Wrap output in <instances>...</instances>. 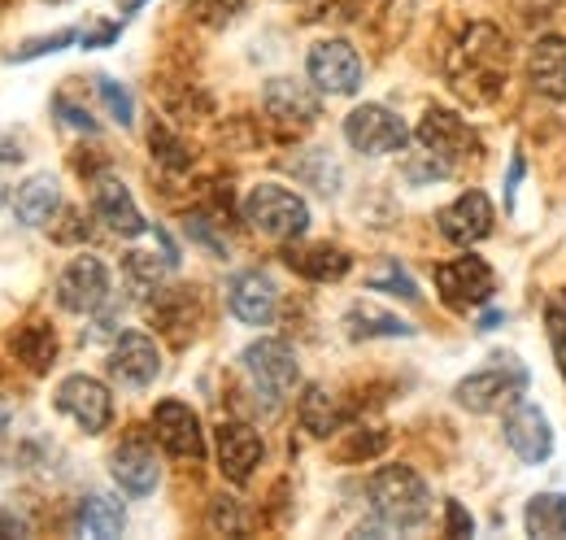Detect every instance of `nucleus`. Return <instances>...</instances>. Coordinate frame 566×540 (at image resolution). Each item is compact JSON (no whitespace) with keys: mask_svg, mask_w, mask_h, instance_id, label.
I'll return each instance as SVG.
<instances>
[{"mask_svg":"<svg viewBox=\"0 0 566 540\" xmlns=\"http://www.w3.org/2000/svg\"><path fill=\"white\" fill-rule=\"evenodd\" d=\"M74 528H78V537L109 540L127 528V510H123V501L92 492V497L78 501V510H74Z\"/></svg>","mask_w":566,"mask_h":540,"instance_id":"nucleus-24","label":"nucleus"},{"mask_svg":"<svg viewBox=\"0 0 566 540\" xmlns=\"http://www.w3.org/2000/svg\"><path fill=\"white\" fill-rule=\"evenodd\" d=\"M523 388H527V371L518 366V357H493V366L467 375V380L453 388V397H458L462 409L493 414V409H501V405L518 402Z\"/></svg>","mask_w":566,"mask_h":540,"instance_id":"nucleus-3","label":"nucleus"},{"mask_svg":"<svg viewBox=\"0 0 566 540\" xmlns=\"http://www.w3.org/2000/svg\"><path fill=\"white\" fill-rule=\"evenodd\" d=\"M244 218L271 236V240H296L305 227H310V209L305 201L292 193V188H280V184H258L249 197H244Z\"/></svg>","mask_w":566,"mask_h":540,"instance_id":"nucleus-4","label":"nucleus"},{"mask_svg":"<svg viewBox=\"0 0 566 540\" xmlns=\"http://www.w3.org/2000/svg\"><path fill=\"white\" fill-rule=\"evenodd\" d=\"M523 4H527V9H532V13H545V9H554V4H558V0H523Z\"/></svg>","mask_w":566,"mask_h":540,"instance_id":"nucleus-41","label":"nucleus"},{"mask_svg":"<svg viewBox=\"0 0 566 540\" xmlns=\"http://www.w3.org/2000/svg\"><path fill=\"white\" fill-rule=\"evenodd\" d=\"M57 409L74 418L87 436H96V432H105L109 427V418H114V397H109V388L101 384V380H92V375H66L62 384H57Z\"/></svg>","mask_w":566,"mask_h":540,"instance_id":"nucleus-8","label":"nucleus"},{"mask_svg":"<svg viewBox=\"0 0 566 540\" xmlns=\"http://www.w3.org/2000/svg\"><path fill=\"white\" fill-rule=\"evenodd\" d=\"M283 262L314 283H336L354 267V258L336 245H292V249H283Z\"/></svg>","mask_w":566,"mask_h":540,"instance_id":"nucleus-22","label":"nucleus"},{"mask_svg":"<svg viewBox=\"0 0 566 540\" xmlns=\"http://www.w3.org/2000/svg\"><path fill=\"white\" fill-rule=\"evenodd\" d=\"M310 83L327 96H354L361 87V58L345 40H323L310 49Z\"/></svg>","mask_w":566,"mask_h":540,"instance_id":"nucleus-10","label":"nucleus"},{"mask_svg":"<svg viewBox=\"0 0 566 540\" xmlns=\"http://www.w3.org/2000/svg\"><path fill=\"white\" fill-rule=\"evenodd\" d=\"M527 79L545 101H566V35H545L532 44Z\"/></svg>","mask_w":566,"mask_h":540,"instance_id":"nucleus-20","label":"nucleus"},{"mask_svg":"<svg viewBox=\"0 0 566 540\" xmlns=\"http://www.w3.org/2000/svg\"><path fill=\"white\" fill-rule=\"evenodd\" d=\"M345 323H349V336H354V340H375V336H410V332H415L410 323H401L397 314H384V310H375V305H354Z\"/></svg>","mask_w":566,"mask_h":540,"instance_id":"nucleus-28","label":"nucleus"},{"mask_svg":"<svg viewBox=\"0 0 566 540\" xmlns=\"http://www.w3.org/2000/svg\"><path fill=\"white\" fill-rule=\"evenodd\" d=\"M496 323H501V314H484V319H480V332H493Z\"/></svg>","mask_w":566,"mask_h":540,"instance_id":"nucleus-42","label":"nucleus"},{"mask_svg":"<svg viewBox=\"0 0 566 540\" xmlns=\"http://www.w3.org/2000/svg\"><path fill=\"white\" fill-rule=\"evenodd\" d=\"M57 209H62V188H57L53 175L27 179V184L18 188V197H13V214H18L27 227H49Z\"/></svg>","mask_w":566,"mask_h":540,"instance_id":"nucleus-23","label":"nucleus"},{"mask_svg":"<svg viewBox=\"0 0 566 540\" xmlns=\"http://www.w3.org/2000/svg\"><path fill=\"white\" fill-rule=\"evenodd\" d=\"M244 371L253 380V388L262 393L266 405H280L283 397H292V388L301 384V366H296V353L283 344V340H253L244 349Z\"/></svg>","mask_w":566,"mask_h":540,"instance_id":"nucleus-5","label":"nucleus"},{"mask_svg":"<svg viewBox=\"0 0 566 540\" xmlns=\"http://www.w3.org/2000/svg\"><path fill=\"white\" fill-rule=\"evenodd\" d=\"M92 209H96V218H101L109 231H118V236H144V231H148L136 197H132L127 184L114 179V175H101V179L92 184Z\"/></svg>","mask_w":566,"mask_h":540,"instance_id":"nucleus-18","label":"nucleus"},{"mask_svg":"<svg viewBox=\"0 0 566 540\" xmlns=\"http://www.w3.org/2000/svg\"><path fill=\"white\" fill-rule=\"evenodd\" d=\"M370 506L388 528H419L431 515V488L410 467H379L370 475Z\"/></svg>","mask_w":566,"mask_h":540,"instance_id":"nucleus-2","label":"nucleus"},{"mask_svg":"<svg viewBox=\"0 0 566 540\" xmlns=\"http://www.w3.org/2000/svg\"><path fill=\"white\" fill-rule=\"evenodd\" d=\"M9 201V188H4V179H0V205Z\"/></svg>","mask_w":566,"mask_h":540,"instance_id":"nucleus-43","label":"nucleus"},{"mask_svg":"<svg viewBox=\"0 0 566 540\" xmlns=\"http://www.w3.org/2000/svg\"><path fill=\"white\" fill-rule=\"evenodd\" d=\"M96 92H101V101L109 105V114H114L123 127H132V114H136V105H132L127 87H123V83H114V79H96Z\"/></svg>","mask_w":566,"mask_h":540,"instance_id":"nucleus-32","label":"nucleus"},{"mask_svg":"<svg viewBox=\"0 0 566 540\" xmlns=\"http://www.w3.org/2000/svg\"><path fill=\"white\" fill-rule=\"evenodd\" d=\"M244 9V0H201V13H210V22H227Z\"/></svg>","mask_w":566,"mask_h":540,"instance_id":"nucleus-38","label":"nucleus"},{"mask_svg":"<svg viewBox=\"0 0 566 540\" xmlns=\"http://www.w3.org/2000/svg\"><path fill=\"white\" fill-rule=\"evenodd\" d=\"M218 467L222 475L231 479V484H249L253 471H258V463H262V436L249 427V423H222L218 427Z\"/></svg>","mask_w":566,"mask_h":540,"instance_id":"nucleus-17","label":"nucleus"},{"mask_svg":"<svg viewBox=\"0 0 566 540\" xmlns=\"http://www.w3.org/2000/svg\"><path fill=\"white\" fill-rule=\"evenodd\" d=\"M444 515H449V537H471V532H475L471 515H467L458 501H449V506H444Z\"/></svg>","mask_w":566,"mask_h":540,"instance_id":"nucleus-36","label":"nucleus"},{"mask_svg":"<svg viewBox=\"0 0 566 540\" xmlns=\"http://www.w3.org/2000/svg\"><path fill=\"white\" fill-rule=\"evenodd\" d=\"M57 114H66V123H71L74 132H96V123L87 118V110H78V105H71L66 96H57Z\"/></svg>","mask_w":566,"mask_h":540,"instance_id":"nucleus-37","label":"nucleus"},{"mask_svg":"<svg viewBox=\"0 0 566 540\" xmlns=\"http://www.w3.org/2000/svg\"><path fill=\"white\" fill-rule=\"evenodd\" d=\"M170 267H175L170 258H157V253L136 249V253H127V258H123V279L132 283V292L148 297V292H157V288H161V279H166V270Z\"/></svg>","mask_w":566,"mask_h":540,"instance_id":"nucleus-29","label":"nucleus"},{"mask_svg":"<svg viewBox=\"0 0 566 540\" xmlns=\"http://www.w3.org/2000/svg\"><path fill=\"white\" fill-rule=\"evenodd\" d=\"M148 144H153V153H157V162H166V166H175V170H184L188 162H192V153H188V144L179 139V135L170 132V127H153L148 132Z\"/></svg>","mask_w":566,"mask_h":540,"instance_id":"nucleus-30","label":"nucleus"},{"mask_svg":"<svg viewBox=\"0 0 566 540\" xmlns=\"http://www.w3.org/2000/svg\"><path fill=\"white\" fill-rule=\"evenodd\" d=\"M57 301L71 314H96L109 301V270L101 258H74L66 262V270L57 274Z\"/></svg>","mask_w":566,"mask_h":540,"instance_id":"nucleus-11","label":"nucleus"},{"mask_svg":"<svg viewBox=\"0 0 566 540\" xmlns=\"http://www.w3.org/2000/svg\"><path fill=\"white\" fill-rule=\"evenodd\" d=\"M27 153H22V144L18 139H9V135H0V162H22Z\"/></svg>","mask_w":566,"mask_h":540,"instance_id":"nucleus-40","label":"nucleus"},{"mask_svg":"<svg viewBox=\"0 0 566 540\" xmlns=\"http://www.w3.org/2000/svg\"><path fill=\"white\" fill-rule=\"evenodd\" d=\"M9 344H13L18 362H22L27 371H35V375H44V371L57 362V336H53V328H44V323H27V328H18Z\"/></svg>","mask_w":566,"mask_h":540,"instance_id":"nucleus-26","label":"nucleus"},{"mask_svg":"<svg viewBox=\"0 0 566 540\" xmlns=\"http://www.w3.org/2000/svg\"><path fill=\"white\" fill-rule=\"evenodd\" d=\"M109 375L123 388H148L161 375V353L144 332H123L114 353H109Z\"/></svg>","mask_w":566,"mask_h":540,"instance_id":"nucleus-15","label":"nucleus"},{"mask_svg":"<svg viewBox=\"0 0 566 540\" xmlns=\"http://www.w3.org/2000/svg\"><path fill=\"white\" fill-rule=\"evenodd\" d=\"M66 44H74V31H57V35H49V40H31L27 49L13 53V62H31V58H40V53H57V49H66Z\"/></svg>","mask_w":566,"mask_h":540,"instance_id":"nucleus-34","label":"nucleus"},{"mask_svg":"<svg viewBox=\"0 0 566 540\" xmlns=\"http://www.w3.org/2000/svg\"><path fill=\"white\" fill-rule=\"evenodd\" d=\"M227 305L240 323L249 328H266L275 319V283L262 274V270H240L231 283H227Z\"/></svg>","mask_w":566,"mask_h":540,"instance_id":"nucleus-19","label":"nucleus"},{"mask_svg":"<svg viewBox=\"0 0 566 540\" xmlns=\"http://www.w3.org/2000/svg\"><path fill=\"white\" fill-rule=\"evenodd\" d=\"M436 288H440V297L453 310H475V305H489L493 301L496 274L484 258L467 253V258H453V262L436 267Z\"/></svg>","mask_w":566,"mask_h":540,"instance_id":"nucleus-6","label":"nucleus"},{"mask_svg":"<svg viewBox=\"0 0 566 540\" xmlns=\"http://www.w3.org/2000/svg\"><path fill=\"white\" fill-rule=\"evenodd\" d=\"M345 139L354 144L357 153H366V157H384V153H397V148H406V123L392 114V110H384V105H357L354 114L345 118Z\"/></svg>","mask_w":566,"mask_h":540,"instance_id":"nucleus-9","label":"nucleus"},{"mask_svg":"<svg viewBox=\"0 0 566 540\" xmlns=\"http://www.w3.org/2000/svg\"><path fill=\"white\" fill-rule=\"evenodd\" d=\"M388 440L384 436H361V440H354L349 449H345V458H370V454H379Z\"/></svg>","mask_w":566,"mask_h":540,"instance_id":"nucleus-39","label":"nucleus"},{"mask_svg":"<svg viewBox=\"0 0 566 540\" xmlns=\"http://www.w3.org/2000/svg\"><path fill=\"white\" fill-rule=\"evenodd\" d=\"M188 236H192V240H201V245H210L213 253H227V245L210 231V218H201V214H197V218H188Z\"/></svg>","mask_w":566,"mask_h":540,"instance_id":"nucleus-35","label":"nucleus"},{"mask_svg":"<svg viewBox=\"0 0 566 540\" xmlns=\"http://www.w3.org/2000/svg\"><path fill=\"white\" fill-rule=\"evenodd\" d=\"M262 105L283 132H305L318 123V92L301 79H271L262 92Z\"/></svg>","mask_w":566,"mask_h":540,"instance_id":"nucleus-13","label":"nucleus"},{"mask_svg":"<svg viewBox=\"0 0 566 540\" xmlns=\"http://www.w3.org/2000/svg\"><path fill=\"white\" fill-rule=\"evenodd\" d=\"M153 436L166 454L175 458H192L201 463L206 458V432H201V418L197 409L184 402H161L153 409Z\"/></svg>","mask_w":566,"mask_h":540,"instance_id":"nucleus-12","label":"nucleus"},{"mask_svg":"<svg viewBox=\"0 0 566 540\" xmlns=\"http://www.w3.org/2000/svg\"><path fill=\"white\" fill-rule=\"evenodd\" d=\"M296 414H301V427L310 432V436H332V432H340V423H345V409L340 402L323 388V384H310L305 393H301V402H296Z\"/></svg>","mask_w":566,"mask_h":540,"instance_id":"nucleus-25","label":"nucleus"},{"mask_svg":"<svg viewBox=\"0 0 566 540\" xmlns=\"http://www.w3.org/2000/svg\"><path fill=\"white\" fill-rule=\"evenodd\" d=\"M419 144L427 148V157L458 166L467 157H480V135L467 127V118H458L453 110H427L419 123Z\"/></svg>","mask_w":566,"mask_h":540,"instance_id":"nucleus-7","label":"nucleus"},{"mask_svg":"<svg viewBox=\"0 0 566 540\" xmlns=\"http://www.w3.org/2000/svg\"><path fill=\"white\" fill-rule=\"evenodd\" d=\"M440 236L449 245H480L493 231V201L484 193H462L453 205L440 209Z\"/></svg>","mask_w":566,"mask_h":540,"instance_id":"nucleus-16","label":"nucleus"},{"mask_svg":"<svg viewBox=\"0 0 566 540\" xmlns=\"http://www.w3.org/2000/svg\"><path fill=\"white\" fill-rule=\"evenodd\" d=\"M210 528L213 532H227V537H235V532L244 528V523H240V510H235V501H231V497H218V501H213Z\"/></svg>","mask_w":566,"mask_h":540,"instance_id":"nucleus-33","label":"nucleus"},{"mask_svg":"<svg viewBox=\"0 0 566 540\" xmlns=\"http://www.w3.org/2000/svg\"><path fill=\"white\" fill-rule=\"evenodd\" d=\"M4 418H9V414H4V409H0V427H4Z\"/></svg>","mask_w":566,"mask_h":540,"instance_id":"nucleus-44","label":"nucleus"},{"mask_svg":"<svg viewBox=\"0 0 566 540\" xmlns=\"http://www.w3.org/2000/svg\"><path fill=\"white\" fill-rule=\"evenodd\" d=\"M109 471H114V479H118V488H123V492H132V497H148V492L157 488V479H161L157 454H153L144 440H127V445H118V449H114Z\"/></svg>","mask_w":566,"mask_h":540,"instance_id":"nucleus-21","label":"nucleus"},{"mask_svg":"<svg viewBox=\"0 0 566 540\" xmlns=\"http://www.w3.org/2000/svg\"><path fill=\"white\" fill-rule=\"evenodd\" d=\"M505 445L523 458V463H545L554 454V427L549 418L536 409L532 402H518L510 414H505Z\"/></svg>","mask_w":566,"mask_h":540,"instance_id":"nucleus-14","label":"nucleus"},{"mask_svg":"<svg viewBox=\"0 0 566 540\" xmlns=\"http://www.w3.org/2000/svg\"><path fill=\"white\" fill-rule=\"evenodd\" d=\"M49 4H57V0H49Z\"/></svg>","mask_w":566,"mask_h":540,"instance_id":"nucleus-45","label":"nucleus"},{"mask_svg":"<svg viewBox=\"0 0 566 540\" xmlns=\"http://www.w3.org/2000/svg\"><path fill=\"white\" fill-rule=\"evenodd\" d=\"M505 35L496 31L493 22H475L453 62H449V79H453V92L467 96L471 105H489L501 96V83H505Z\"/></svg>","mask_w":566,"mask_h":540,"instance_id":"nucleus-1","label":"nucleus"},{"mask_svg":"<svg viewBox=\"0 0 566 540\" xmlns=\"http://www.w3.org/2000/svg\"><path fill=\"white\" fill-rule=\"evenodd\" d=\"M370 288H375V292H392V297H401V301H419V288H415V279H410L406 270L397 267V262H388V267L379 270V274H370Z\"/></svg>","mask_w":566,"mask_h":540,"instance_id":"nucleus-31","label":"nucleus"},{"mask_svg":"<svg viewBox=\"0 0 566 540\" xmlns=\"http://www.w3.org/2000/svg\"><path fill=\"white\" fill-rule=\"evenodd\" d=\"M527 537H541V540H566V497L563 492H541L527 501Z\"/></svg>","mask_w":566,"mask_h":540,"instance_id":"nucleus-27","label":"nucleus"}]
</instances>
